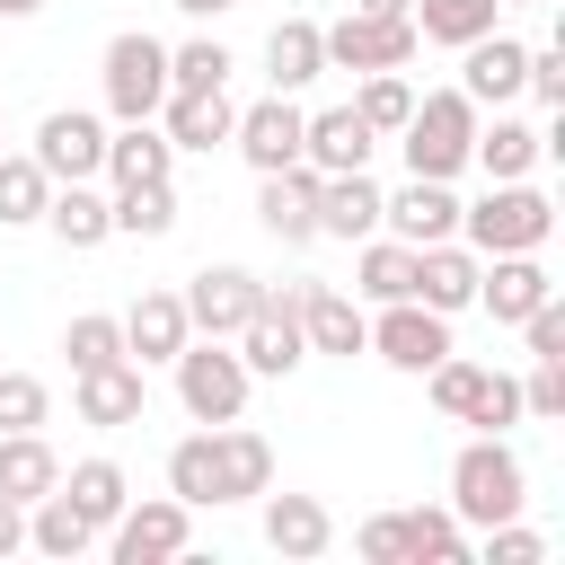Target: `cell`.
<instances>
[{
  "label": "cell",
  "instance_id": "cell-1",
  "mask_svg": "<svg viewBox=\"0 0 565 565\" xmlns=\"http://www.w3.org/2000/svg\"><path fill=\"white\" fill-rule=\"evenodd\" d=\"M521 503H530L521 450H512L503 433H477V441L450 459V512L477 521V530H494V521H521Z\"/></svg>",
  "mask_w": 565,
  "mask_h": 565
},
{
  "label": "cell",
  "instance_id": "cell-2",
  "mask_svg": "<svg viewBox=\"0 0 565 565\" xmlns=\"http://www.w3.org/2000/svg\"><path fill=\"white\" fill-rule=\"evenodd\" d=\"M468 141H477V106H468L459 88H433V97H415V115L397 124L406 177H459V168H468Z\"/></svg>",
  "mask_w": 565,
  "mask_h": 565
},
{
  "label": "cell",
  "instance_id": "cell-3",
  "mask_svg": "<svg viewBox=\"0 0 565 565\" xmlns=\"http://www.w3.org/2000/svg\"><path fill=\"white\" fill-rule=\"evenodd\" d=\"M459 230H468L477 256H521V247H547L556 203L530 194L521 177H503V185H486V203H459Z\"/></svg>",
  "mask_w": 565,
  "mask_h": 565
},
{
  "label": "cell",
  "instance_id": "cell-4",
  "mask_svg": "<svg viewBox=\"0 0 565 565\" xmlns=\"http://www.w3.org/2000/svg\"><path fill=\"white\" fill-rule=\"evenodd\" d=\"M177 406L194 415V424H230L238 406H247V362H238V344L230 335H185L177 344Z\"/></svg>",
  "mask_w": 565,
  "mask_h": 565
},
{
  "label": "cell",
  "instance_id": "cell-5",
  "mask_svg": "<svg viewBox=\"0 0 565 565\" xmlns=\"http://www.w3.org/2000/svg\"><path fill=\"white\" fill-rule=\"evenodd\" d=\"M106 106H115L124 124H150V115L168 106V44H159V35L124 26V35L106 44Z\"/></svg>",
  "mask_w": 565,
  "mask_h": 565
},
{
  "label": "cell",
  "instance_id": "cell-6",
  "mask_svg": "<svg viewBox=\"0 0 565 565\" xmlns=\"http://www.w3.org/2000/svg\"><path fill=\"white\" fill-rule=\"evenodd\" d=\"M318 44H327V71H406L424 35H415V18H371V9H353V18L318 26Z\"/></svg>",
  "mask_w": 565,
  "mask_h": 565
},
{
  "label": "cell",
  "instance_id": "cell-7",
  "mask_svg": "<svg viewBox=\"0 0 565 565\" xmlns=\"http://www.w3.org/2000/svg\"><path fill=\"white\" fill-rule=\"evenodd\" d=\"M106 539H115V565H168V556H185V539H194V503L141 494V503H124V512L106 521Z\"/></svg>",
  "mask_w": 565,
  "mask_h": 565
},
{
  "label": "cell",
  "instance_id": "cell-8",
  "mask_svg": "<svg viewBox=\"0 0 565 565\" xmlns=\"http://www.w3.org/2000/svg\"><path fill=\"white\" fill-rule=\"evenodd\" d=\"M230 344H238V362H247V380H282V371H300V362H309V335H300V300L265 282V300H256V318H247V327H238Z\"/></svg>",
  "mask_w": 565,
  "mask_h": 565
},
{
  "label": "cell",
  "instance_id": "cell-9",
  "mask_svg": "<svg viewBox=\"0 0 565 565\" xmlns=\"http://www.w3.org/2000/svg\"><path fill=\"white\" fill-rule=\"evenodd\" d=\"M371 353L388 362V371H433L441 353H450V318L441 309H424V300H380V318H371Z\"/></svg>",
  "mask_w": 565,
  "mask_h": 565
},
{
  "label": "cell",
  "instance_id": "cell-10",
  "mask_svg": "<svg viewBox=\"0 0 565 565\" xmlns=\"http://www.w3.org/2000/svg\"><path fill=\"white\" fill-rule=\"evenodd\" d=\"M53 185H79V177H97L106 168V124L97 115H79V106H53L44 124H35V150H26Z\"/></svg>",
  "mask_w": 565,
  "mask_h": 565
},
{
  "label": "cell",
  "instance_id": "cell-11",
  "mask_svg": "<svg viewBox=\"0 0 565 565\" xmlns=\"http://www.w3.org/2000/svg\"><path fill=\"white\" fill-rule=\"evenodd\" d=\"M177 300H185V327H194V335H238V327L256 318L265 282H256L247 265H203V274H194Z\"/></svg>",
  "mask_w": 565,
  "mask_h": 565
},
{
  "label": "cell",
  "instance_id": "cell-12",
  "mask_svg": "<svg viewBox=\"0 0 565 565\" xmlns=\"http://www.w3.org/2000/svg\"><path fill=\"white\" fill-rule=\"evenodd\" d=\"M256 221H265L282 247H309V238H318V168H309V159L265 168V177H256Z\"/></svg>",
  "mask_w": 565,
  "mask_h": 565
},
{
  "label": "cell",
  "instance_id": "cell-13",
  "mask_svg": "<svg viewBox=\"0 0 565 565\" xmlns=\"http://www.w3.org/2000/svg\"><path fill=\"white\" fill-rule=\"evenodd\" d=\"M300 124H309V115H300V106H291V97L274 88V97H256V106H238V124H230V141H238V159H247V168L265 177V168H291V159H300Z\"/></svg>",
  "mask_w": 565,
  "mask_h": 565
},
{
  "label": "cell",
  "instance_id": "cell-14",
  "mask_svg": "<svg viewBox=\"0 0 565 565\" xmlns=\"http://www.w3.org/2000/svg\"><path fill=\"white\" fill-rule=\"evenodd\" d=\"M380 221L406 247H433V238H459V194H450V177H406L397 194H380Z\"/></svg>",
  "mask_w": 565,
  "mask_h": 565
},
{
  "label": "cell",
  "instance_id": "cell-15",
  "mask_svg": "<svg viewBox=\"0 0 565 565\" xmlns=\"http://www.w3.org/2000/svg\"><path fill=\"white\" fill-rule=\"evenodd\" d=\"M291 300H300V335H309V353H371V318H362V300H344L335 282H291Z\"/></svg>",
  "mask_w": 565,
  "mask_h": 565
},
{
  "label": "cell",
  "instance_id": "cell-16",
  "mask_svg": "<svg viewBox=\"0 0 565 565\" xmlns=\"http://www.w3.org/2000/svg\"><path fill=\"white\" fill-rule=\"evenodd\" d=\"M71 406H79V424H97V433H115V424H141V406H150V388H141V362L124 353V362L71 371Z\"/></svg>",
  "mask_w": 565,
  "mask_h": 565
},
{
  "label": "cell",
  "instance_id": "cell-17",
  "mask_svg": "<svg viewBox=\"0 0 565 565\" xmlns=\"http://www.w3.org/2000/svg\"><path fill=\"white\" fill-rule=\"evenodd\" d=\"M521 71H530V44H512L503 26H486L477 44H459V97H468V106L521 97Z\"/></svg>",
  "mask_w": 565,
  "mask_h": 565
},
{
  "label": "cell",
  "instance_id": "cell-18",
  "mask_svg": "<svg viewBox=\"0 0 565 565\" xmlns=\"http://www.w3.org/2000/svg\"><path fill=\"white\" fill-rule=\"evenodd\" d=\"M547 291H556V282H547L539 247H521V256H486V265H477V300H486V318H494V327H521Z\"/></svg>",
  "mask_w": 565,
  "mask_h": 565
},
{
  "label": "cell",
  "instance_id": "cell-19",
  "mask_svg": "<svg viewBox=\"0 0 565 565\" xmlns=\"http://www.w3.org/2000/svg\"><path fill=\"white\" fill-rule=\"evenodd\" d=\"M265 547H274V556H291V565L327 556V547H335L327 503H318V494H274V486H265Z\"/></svg>",
  "mask_w": 565,
  "mask_h": 565
},
{
  "label": "cell",
  "instance_id": "cell-20",
  "mask_svg": "<svg viewBox=\"0 0 565 565\" xmlns=\"http://www.w3.org/2000/svg\"><path fill=\"white\" fill-rule=\"evenodd\" d=\"M230 124H238L230 88H168V106H159V132H168L177 150H221Z\"/></svg>",
  "mask_w": 565,
  "mask_h": 565
},
{
  "label": "cell",
  "instance_id": "cell-21",
  "mask_svg": "<svg viewBox=\"0 0 565 565\" xmlns=\"http://www.w3.org/2000/svg\"><path fill=\"white\" fill-rule=\"evenodd\" d=\"M371 150H380V132H371L353 106H327V115L300 124V159H309L318 177H335V168H371Z\"/></svg>",
  "mask_w": 565,
  "mask_h": 565
},
{
  "label": "cell",
  "instance_id": "cell-22",
  "mask_svg": "<svg viewBox=\"0 0 565 565\" xmlns=\"http://www.w3.org/2000/svg\"><path fill=\"white\" fill-rule=\"evenodd\" d=\"M380 230V185H371V168H335V177H318V238H371Z\"/></svg>",
  "mask_w": 565,
  "mask_h": 565
},
{
  "label": "cell",
  "instance_id": "cell-23",
  "mask_svg": "<svg viewBox=\"0 0 565 565\" xmlns=\"http://www.w3.org/2000/svg\"><path fill=\"white\" fill-rule=\"evenodd\" d=\"M477 265H486V256H477V247H459V238L415 247V300H424V309H441V318H450V309H468V300H477Z\"/></svg>",
  "mask_w": 565,
  "mask_h": 565
},
{
  "label": "cell",
  "instance_id": "cell-24",
  "mask_svg": "<svg viewBox=\"0 0 565 565\" xmlns=\"http://www.w3.org/2000/svg\"><path fill=\"white\" fill-rule=\"evenodd\" d=\"M212 459H221V503H256V494L274 486V441H265V433H247L238 415H230V424H212Z\"/></svg>",
  "mask_w": 565,
  "mask_h": 565
},
{
  "label": "cell",
  "instance_id": "cell-25",
  "mask_svg": "<svg viewBox=\"0 0 565 565\" xmlns=\"http://www.w3.org/2000/svg\"><path fill=\"white\" fill-rule=\"evenodd\" d=\"M44 230H53L62 247H106V238H115V203H106L88 177H79V185H53V194H44Z\"/></svg>",
  "mask_w": 565,
  "mask_h": 565
},
{
  "label": "cell",
  "instance_id": "cell-26",
  "mask_svg": "<svg viewBox=\"0 0 565 565\" xmlns=\"http://www.w3.org/2000/svg\"><path fill=\"white\" fill-rule=\"evenodd\" d=\"M185 335H194V327H185V300H177V291H141V300L124 309V353H141V362H177Z\"/></svg>",
  "mask_w": 565,
  "mask_h": 565
},
{
  "label": "cell",
  "instance_id": "cell-27",
  "mask_svg": "<svg viewBox=\"0 0 565 565\" xmlns=\"http://www.w3.org/2000/svg\"><path fill=\"white\" fill-rule=\"evenodd\" d=\"M547 150V132L539 124H521V115H494V124H477V141H468V159L486 168V185H503V177H530V159Z\"/></svg>",
  "mask_w": 565,
  "mask_h": 565
},
{
  "label": "cell",
  "instance_id": "cell-28",
  "mask_svg": "<svg viewBox=\"0 0 565 565\" xmlns=\"http://www.w3.org/2000/svg\"><path fill=\"white\" fill-rule=\"evenodd\" d=\"M26 547H44V556H62V565H71V556H88V547H97V521L53 486V494H35V503H26Z\"/></svg>",
  "mask_w": 565,
  "mask_h": 565
},
{
  "label": "cell",
  "instance_id": "cell-29",
  "mask_svg": "<svg viewBox=\"0 0 565 565\" xmlns=\"http://www.w3.org/2000/svg\"><path fill=\"white\" fill-rule=\"evenodd\" d=\"M265 71H274V88L282 97H300L318 71H327V44H318V18H282L274 35H265Z\"/></svg>",
  "mask_w": 565,
  "mask_h": 565
},
{
  "label": "cell",
  "instance_id": "cell-30",
  "mask_svg": "<svg viewBox=\"0 0 565 565\" xmlns=\"http://www.w3.org/2000/svg\"><path fill=\"white\" fill-rule=\"evenodd\" d=\"M177 168V141L159 132V115L150 124H124V132H106V168L97 177H115V185H141V177H168Z\"/></svg>",
  "mask_w": 565,
  "mask_h": 565
},
{
  "label": "cell",
  "instance_id": "cell-31",
  "mask_svg": "<svg viewBox=\"0 0 565 565\" xmlns=\"http://www.w3.org/2000/svg\"><path fill=\"white\" fill-rule=\"evenodd\" d=\"M53 486H62L53 441H44V433H0V494H9V503H35V494H53Z\"/></svg>",
  "mask_w": 565,
  "mask_h": 565
},
{
  "label": "cell",
  "instance_id": "cell-32",
  "mask_svg": "<svg viewBox=\"0 0 565 565\" xmlns=\"http://www.w3.org/2000/svg\"><path fill=\"white\" fill-rule=\"evenodd\" d=\"M353 291H362V300H415V247L371 230L362 256H353Z\"/></svg>",
  "mask_w": 565,
  "mask_h": 565
},
{
  "label": "cell",
  "instance_id": "cell-33",
  "mask_svg": "<svg viewBox=\"0 0 565 565\" xmlns=\"http://www.w3.org/2000/svg\"><path fill=\"white\" fill-rule=\"evenodd\" d=\"M397 530H406V565H459L468 556V521L450 503H415V512H397Z\"/></svg>",
  "mask_w": 565,
  "mask_h": 565
},
{
  "label": "cell",
  "instance_id": "cell-34",
  "mask_svg": "<svg viewBox=\"0 0 565 565\" xmlns=\"http://www.w3.org/2000/svg\"><path fill=\"white\" fill-rule=\"evenodd\" d=\"M406 18H415L424 44H450V53H459V44H477L486 26H503V0H415Z\"/></svg>",
  "mask_w": 565,
  "mask_h": 565
},
{
  "label": "cell",
  "instance_id": "cell-35",
  "mask_svg": "<svg viewBox=\"0 0 565 565\" xmlns=\"http://www.w3.org/2000/svg\"><path fill=\"white\" fill-rule=\"evenodd\" d=\"M115 230H124V238H168V230H177V185H168V177L115 185Z\"/></svg>",
  "mask_w": 565,
  "mask_h": 565
},
{
  "label": "cell",
  "instance_id": "cell-36",
  "mask_svg": "<svg viewBox=\"0 0 565 565\" xmlns=\"http://www.w3.org/2000/svg\"><path fill=\"white\" fill-rule=\"evenodd\" d=\"M168 494H177V503H194V512H203V503H221V459H212V424H203V433H185V441L168 450Z\"/></svg>",
  "mask_w": 565,
  "mask_h": 565
},
{
  "label": "cell",
  "instance_id": "cell-37",
  "mask_svg": "<svg viewBox=\"0 0 565 565\" xmlns=\"http://www.w3.org/2000/svg\"><path fill=\"white\" fill-rule=\"evenodd\" d=\"M62 494H71V503H79V512H88L97 530H106V521H115V512L132 503V486H124V468H115V459H79V468L62 477Z\"/></svg>",
  "mask_w": 565,
  "mask_h": 565
},
{
  "label": "cell",
  "instance_id": "cell-38",
  "mask_svg": "<svg viewBox=\"0 0 565 565\" xmlns=\"http://www.w3.org/2000/svg\"><path fill=\"white\" fill-rule=\"evenodd\" d=\"M230 44L221 35H194V44H168V88H230Z\"/></svg>",
  "mask_w": 565,
  "mask_h": 565
},
{
  "label": "cell",
  "instance_id": "cell-39",
  "mask_svg": "<svg viewBox=\"0 0 565 565\" xmlns=\"http://www.w3.org/2000/svg\"><path fill=\"white\" fill-rule=\"evenodd\" d=\"M62 353H71V371L124 362V318H106V309H79V318L62 327Z\"/></svg>",
  "mask_w": 565,
  "mask_h": 565
},
{
  "label": "cell",
  "instance_id": "cell-40",
  "mask_svg": "<svg viewBox=\"0 0 565 565\" xmlns=\"http://www.w3.org/2000/svg\"><path fill=\"white\" fill-rule=\"evenodd\" d=\"M44 194H53V177H44L35 159H9V150H0V221H9V230L44 221Z\"/></svg>",
  "mask_w": 565,
  "mask_h": 565
},
{
  "label": "cell",
  "instance_id": "cell-41",
  "mask_svg": "<svg viewBox=\"0 0 565 565\" xmlns=\"http://www.w3.org/2000/svg\"><path fill=\"white\" fill-rule=\"evenodd\" d=\"M353 115H362L371 132H397V124L415 115V88H406V71H362V97H353Z\"/></svg>",
  "mask_w": 565,
  "mask_h": 565
},
{
  "label": "cell",
  "instance_id": "cell-42",
  "mask_svg": "<svg viewBox=\"0 0 565 565\" xmlns=\"http://www.w3.org/2000/svg\"><path fill=\"white\" fill-rule=\"evenodd\" d=\"M459 424H477V433H512V424H521V380H512V371H486Z\"/></svg>",
  "mask_w": 565,
  "mask_h": 565
},
{
  "label": "cell",
  "instance_id": "cell-43",
  "mask_svg": "<svg viewBox=\"0 0 565 565\" xmlns=\"http://www.w3.org/2000/svg\"><path fill=\"white\" fill-rule=\"evenodd\" d=\"M44 415H53L44 380L35 371H0V433H44Z\"/></svg>",
  "mask_w": 565,
  "mask_h": 565
},
{
  "label": "cell",
  "instance_id": "cell-44",
  "mask_svg": "<svg viewBox=\"0 0 565 565\" xmlns=\"http://www.w3.org/2000/svg\"><path fill=\"white\" fill-rule=\"evenodd\" d=\"M477 380H486V362H459V353H441V362L424 371V388H433V406H441V415H468Z\"/></svg>",
  "mask_w": 565,
  "mask_h": 565
},
{
  "label": "cell",
  "instance_id": "cell-45",
  "mask_svg": "<svg viewBox=\"0 0 565 565\" xmlns=\"http://www.w3.org/2000/svg\"><path fill=\"white\" fill-rule=\"evenodd\" d=\"M521 88H530L547 115H565V44H539V53H530V71H521Z\"/></svg>",
  "mask_w": 565,
  "mask_h": 565
},
{
  "label": "cell",
  "instance_id": "cell-46",
  "mask_svg": "<svg viewBox=\"0 0 565 565\" xmlns=\"http://www.w3.org/2000/svg\"><path fill=\"white\" fill-rule=\"evenodd\" d=\"M521 335H530V362H565V309H556V291L521 318Z\"/></svg>",
  "mask_w": 565,
  "mask_h": 565
},
{
  "label": "cell",
  "instance_id": "cell-47",
  "mask_svg": "<svg viewBox=\"0 0 565 565\" xmlns=\"http://www.w3.org/2000/svg\"><path fill=\"white\" fill-rule=\"evenodd\" d=\"M521 415H539V424L565 415V362H539V371L521 380Z\"/></svg>",
  "mask_w": 565,
  "mask_h": 565
},
{
  "label": "cell",
  "instance_id": "cell-48",
  "mask_svg": "<svg viewBox=\"0 0 565 565\" xmlns=\"http://www.w3.org/2000/svg\"><path fill=\"white\" fill-rule=\"evenodd\" d=\"M539 556H547L539 530H521V521H494L486 530V565H539Z\"/></svg>",
  "mask_w": 565,
  "mask_h": 565
},
{
  "label": "cell",
  "instance_id": "cell-49",
  "mask_svg": "<svg viewBox=\"0 0 565 565\" xmlns=\"http://www.w3.org/2000/svg\"><path fill=\"white\" fill-rule=\"evenodd\" d=\"M353 547H362V565H406V530H397V512L362 521V530H353Z\"/></svg>",
  "mask_w": 565,
  "mask_h": 565
},
{
  "label": "cell",
  "instance_id": "cell-50",
  "mask_svg": "<svg viewBox=\"0 0 565 565\" xmlns=\"http://www.w3.org/2000/svg\"><path fill=\"white\" fill-rule=\"evenodd\" d=\"M18 547H26V503L0 494V556H18Z\"/></svg>",
  "mask_w": 565,
  "mask_h": 565
},
{
  "label": "cell",
  "instance_id": "cell-51",
  "mask_svg": "<svg viewBox=\"0 0 565 565\" xmlns=\"http://www.w3.org/2000/svg\"><path fill=\"white\" fill-rule=\"evenodd\" d=\"M353 9H371V18H406L415 0H353Z\"/></svg>",
  "mask_w": 565,
  "mask_h": 565
},
{
  "label": "cell",
  "instance_id": "cell-52",
  "mask_svg": "<svg viewBox=\"0 0 565 565\" xmlns=\"http://www.w3.org/2000/svg\"><path fill=\"white\" fill-rule=\"evenodd\" d=\"M185 18H221V9H238V0H177Z\"/></svg>",
  "mask_w": 565,
  "mask_h": 565
},
{
  "label": "cell",
  "instance_id": "cell-53",
  "mask_svg": "<svg viewBox=\"0 0 565 565\" xmlns=\"http://www.w3.org/2000/svg\"><path fill=\"white\" fill-rule=\"evenodd\" d=\"M35 9H44V0H0V18H35Z\"/></svg>",
  "mask_w": 565,
  "mask_h": 565
},
{
  "label": "cell",
  "instance_id": "cell-54",
  "mask_svg": "<svg viewBox=\"0 0 565 565\" xmlns=\"http://www.w3.org/2000/svg\"><path fill=\"white\" fill-rule=\"evenodd\" d=\"M503 9H539V0H503Z\"/></svg>",
  "mask_w": 565,
  "mask_h": 565
},
{
  "label": "cell",
  "instance_id": "cell-55",
  "mask_svg": "<svg viewBox=\"0 0 565 565\" xmlns=\"http://www.w3.org/2000/svg\"><path fill=\"white\" fill-rule=\"evenodd\" d=\"M0 150H9V132H0Z\"/></svg>",
  "mask_w": 565,
  "mask_h": 565
}]
</instances>
